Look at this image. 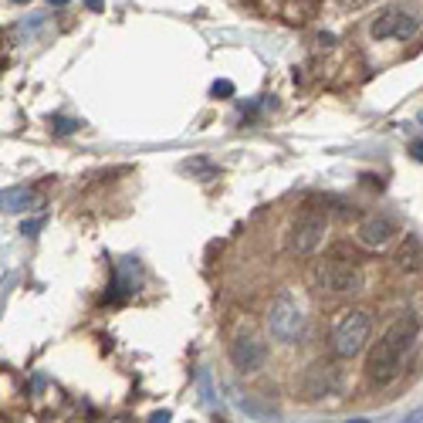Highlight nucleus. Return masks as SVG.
<instances>
[{
    "label": "nucleus",
    "mask_w": 423,
    "mask_h": 423,
    "mask_svg": "<svg viewBox=\"0 0 423 423\" xmlns=\"http://www.w3.org/2000/svg\"><path fill=\"white\" fill-rule=\"evenodd\" d=\"M417 332H420L417 318H413V315H400V318L380 335V342L369 349V356H365V376H369L372 383L396 380V376H400V365H403V356L410 352V346L417 342Z\"/></svg>",
    "instance_id": "1"
},
{
    "label": "nucleus",
    "mask_w": 423,
    "mask_h": 423,
    "mask_svg": "<svg viewBox=\"0 0 423 423\" xmlns=\"http://www.w3.org/2000/svg\"><path fill=\"white\" fill-rule=\"evenodd\" d=\"M369 328H372V318H369L365 308H349V311H342V318L332 328V352H335L339 359L359 356L365 349V342H369Z\"/></svg>",
    "instance_id": "2"
},
{
    "label": "nucleus",
    "mask_w": 423,
    "mask_h": 423,
    "mask_svg": "<svg viewBox=\"0 0 423 423\" xmlns=\"http://www.w3.org/2000/svg\"><path fill=\"white\" fill-rule=\"evenodd\" d=\"M268 332L278 339V342H295L302 332H305V311L298 305V298L291 295L288 288L278 291L274 302L268 308Z\"/></svg>",
    "instance_id": "3"
},
{
    "label": "nucleus",
    "mask_w": 423,
    "mask_h": 423,
    "mask_svg": "<svg viewBox=\"0 0 423 423\" xmlns=\"http://www.w3.org/2000/svg\"><path fill=\"white\" fill-rule=\"evenodd\" d=\"M417 27H420V14L413 11V7H406V4H389V7H383L380 14H376V20L369 24V34L376 41H410L413 34H417Z\"/></svg>",
    "instance_id": "4"
},
{
    "label": "nucleus",
    "mask_w": 423,
    "mask_h": 423,
    "mask_svg": "<svg viewBox=\"0 0 423 423\" xmlns=\"http://www.w3.org/2000/svg\"><path fill=\"white\" fill-rule=\"evenodd\" d=\"M315 281L328 295H356V291H363L365 278L359 271V264H352L346 257H328V261H322L315 268Z\"/></svg>",
    "instance_id": "5"
},
{
    "label": "nucleus",
    "mask_w": 423,
    "mask_h": 423,
    "mask_svg": "<svg viewBox=\"0 0 423 423\" xmlns=\"http://www.w3.org/2000/svg\"><path fill=\"white\" fill-rule=\"evenodd\" d=\"M328 231V217L318 210H305L295 217V224L288 227V237H285V248L291 254H311L318 250V244L325 241Z\"/></svg>",
    "instance_id": "6"
},
{
    "label": "nucleus",
    "mask_w": 423,
    "mask_h": 423,
    "mask_svg": "<svg viewBox=\"0 0 423 423\" xmlns=\"http://www.w3.org/2000/svg\"><path fill=\"white\" fill-rule=\"evenodd\" d=\"M302 400H325V396H339L342 393V369L335 363H311L302 372Z\"/></svg>",
    "instance_id": "7"
},
{
    "label": "nucleus",
    "mask_w": 423,
    "mask_h": 423,
    "mask_svg": "<svg viewBox=\"0 0 423 423\" xmlns=\"http://www.w3.org/2000/svg\"><path fill=\"white\" fill-rule=\"evenodd\" d=\"M264 359H268V346L254 335V332H237L231 342V363L237 372H244V376H250V372H257L261 365H264Z\"/></svg>",
    "instance_id": "8"
},
{
    "label": "nucleus",
    "mask_w": 423,
    "mask_h": 423,
    "mask_svg": "<svg viewBox=\"0 0 423 423\" xmlns=\"http://www.w3.org/2000/svg\"><path fill=\"white\" fill-rule=\"evenodd\" d=\"M393 234H396V227H393L389 217H365L363 224H359V231H356V237H359L363 248L380 250L393 241Z\"/></svg>",
    "instance_id": "9"
},
{
    "label": "nucleus",
    "mask_w": 423,
    "mask_h": 423,
    "mask_svg": "<svg viewBox=\"0 0 423 423\" xmlns=\"http://www.w3.org/2000/svg\"><path fill=\"white\" fill-rule=\"evenodd\" d=\"M133 291H139V264L133 257H122L116 268V285L109 291V302H119V298H126Z\"/></svg>",
    "instance_id": "10"
},
{
    "label": "nucleus",
    "mask_w": 423,
    "mask_h": 423,
    "mask_svg": "<svg viewBox=\"0 0 423 423\" xmlns=\"http://www.w3.org/2000/svg\"><path fill=\"white\" fill-rule=\"evenodd\" d=\"M227 393H231V403L244 413V417H250V420H257V423H274V413L271 410H264V406H257L250 396H241L234 386H227Z\"/></svg>",
    "instance_id": "11"
},
{
    "label": "nucleus",
    "mask_w": 423,
    "mask_h": 423,
    "mask_svg": "<svg viewBox=\"0 0 423 423\" xmlns=\"http://www.w3.org/2000/svg\"><path fill=\"white\" fill-rule=\"evenodd\" d=\"M34 196L24 187H14V190H0V210H31Z\"/></svg>",
    "instance_id": "12"
},
{
    "label": "nucleus",
    "mask_w": 423,
    "mask_h": 423,
    "mask_svg": "<svg viewBox=\"0 0 423 423\" xmlns=\"http://www.w3.org/2000/svg\"><path fill=\"white\" fill-rule=\"evenodd\" d=\"M196 393H200V403L207 406V410H217V406H220V400H217V389H213L210 372H207V369H200V372H196Z\"/></svg>",
    "instance_id": "13"
},
{
    "label": "nucleus",
    "mask_w": 423,
    "mask_h": 423,
    "mask_svg": "<svg viewBox=\"0 0 423 423\" xmlns=\"http://www.w3.org/2000/svg\"><path fill=\"white\" fill-rule=\"evenodd\" d=\"M396 261H400V268H406V271H417V268H420L423 254H420V244H417V237H406V244L400 248Z\"/></svg>",
    "instance_id": "14"
},
{
    "label": "nucleus",
    "mask_w": 423,
    "mask_h": 423,
    "mask_svg": "<svg viewBox=\"0 0 423 423\" xmlns=\"http://www.w3.org/2000/svg\"><path fill=\"white\" fill-rule=\"evenodd\" d=\"M183 170H187V173H196L200 180H210V176L217 173V166L207 163V159H190V163H183Z\"/></svg>",
    "instance_id": "15"
},
{
    "label": "nucleus",
    "mask_w": 423,
    "mask_h": 423,
    "mask_svg": "<svg viewBox=\"0 0 423 423\" xmlns=\"http://www.w3.org/2000/svg\"><path fill=\"white\" fill-rule=\"evenodd\" d=\"M81 126V122H75V119H65V116H51V133L58 135H72Z\"/></svg>",
    "instance_id": "16"
},
{
    "label": "nucleus",
    "mask_w": 423,
    "mask_h": 423,
    "mask_svg": "<svg viewBox=\"0 0 423 423\" xmlns=\"http://www.w3.org/2000/svg\"><path fill=\"white\" fill-rule=\"evenodd\" d=\"M210 95H213V98H231V95H234V81H227V78L213 81V85H210Z\"/></svg>",
    "instance_id": "17"
},
{
    "label": "nucleus",
    "mask_w": 423,
    "mask_h": 423,
    "mask_svg": "<svg viewBox=\"0 0 423 423\" xmlns=\"http://www.w3.org/2000/svg\"><path fill=\"white\" fill-rule=\"evenodd\" d=\"M44 227V217H34V220H24V227H20V234H27V237H34V234Z\"/></svg>",
    "instance_id": "18"
},
{
    "label": "nucleus",
    "mask_w": 423,
    "mask_h": 423,
    "mask_svg": "<svg viewBox=\"0 0 423 423\" xmlns=\"http://www.w3.org/2000/svg\"><path fill=\"white\" fill-rule=\"evenodd\" d=\"M403 423H423V406H417L413 413H406V417H403Z\"/></svg>",
    "instance_id": "19"
},
{
    "label": "nucleus",
    "mask_w": 423,
    "mask_h": 423,
    "mask_svg": "<svg viewBox=\"0 0 423 423\" xmlns=\"http://www.w3.org/2000/svg\"><path fill=\"white\" fill-rule=\"evenodd\" d=\"M410 153H413V159H417V163H423V139H417V142L410 146Z\"/></svg>",
    "instance_id": "20"
},
{
    "label": "nucleus",
    "mask_w": 423,
    "mask_h": 423,
    "mask_svg": "<svg viewBox=\"0 0 423 423\" xmlns=\"http://www.w3.org/2000/svg\"><path fill=\"white\" fill-rule=\"evenodd\" d=\"M149 423H170V410H159V413H153V417H149Z\"/></svg>",
    "instance_id": "21"
},
{
    "label": "nucleus",
    "mask_w": 423,
    "mask_h": 423,
    "mask_svg": "<svg viewBox=\"0 0 423 423\" xmlns=\"http://www.w3.org/2000/svg\"><path fill=\"white\" fill-rule=\"evenodd\" d=\"M339 7H359V4H365V0H335Z\"/></svg>",
    "instance_id": "22"
},
{
    "label": "nucleus",
    "mask_w": 423,
    "mask_h": 423,
    "mask_svg": "<svg viewBox=\"0 0 423 423\" xmlns=\"http://www.w3.org/2000/svg\"><path fill=\"white\" fill-rule=\"evenodd\" d=\"M85 4H88V7L95 11V14H98V11H105V4H102V0H85Z\"/></svg>",
    "instance_id": "23"
},
{
    "label": "nucleus",
    "mask_w": 423,
    "mask_h": 423,
    "mask_svg": "<svg viewBox=\"0 0 423 423\" xmlns=\"http://www.w3.org/2000/svg\"><path fill=\"white\" fill-rule=\"evenodd\" d=\"M318 423H325V420H318ZM342 423H372V420H365V417H356V420H342Z\"/></svg>",
    "instance_id": "24"
},
{
    "label": "nucleus",
    "mask_w": 423,
    "mask_h": 423,
    "mask_svg": "<svg viewBox=\"0 0 423 423\" xmlns=\"http://www.w3.org/2000/svg\"><path fill=\"white\" fill-rule=\"evenodd\" d=\"M48 4H51V7H65L68 0H48Z\"/></svg>",
    "instance_id": "25"
},
{
    "label": "nucleus",
    "mask_w": 423,
    "mask_h": 423,
    "mask_svg": "<svg viewBox=\"0 0 423 423\" xmlns=\"http://www.w3.org/2000/svg\"><path fill=\"white\" fill-rule=\"evenodd\" d=\"M14 4H31V0H14Z\"/></svg>",
    "instance_id": "26"
},
{
    "label": "nucleus",
    "mask_w": 423,
    "mask_h": 423,
    "mask_svg": "<svg viewBox=\"0 0 423 423\" xmlns=\"http://www.w3.org/2000/svg\"><path fill=\"white\" fill-rule=\"evenodd\" d=\"M0 51H4V44H0Z\"/></svg>",
    "instance_id": "27"
}]
</instances>
